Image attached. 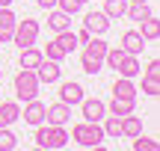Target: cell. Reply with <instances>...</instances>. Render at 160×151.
<instances>
[{
	"label": "cell",
	"instance_id": "277c9868",
	"mask_svg": "<svg viewBox=\"0 0 160 151\" xmlns=\"http://www.w3.org/2000/svg\"><path fill=\"white\" fill-rule=\"evenodd\" d=\"M39 21H33V18H24V21L15 24V33H12V41H15L18 47H30L36 45V39H39Z\"/></svg>",
	"mask_w": 160,
	"mask_h": 151
},
{
	"label": "cell",
	"instance_id": "4316f807",
	"mask_svg": "<svg viewBox=\"0 0 160 151\" xmlns=\"http://www.w3.org/2000/svg\"><path fill=\"white\" fill-rule=\"evenodd\" d=\"M122 59H125V51H122V45H119V47H107V53H104V65H107V68H119Z\"/></svg>",
	"mask_w": 160,
	"mask_h": 151
},
{
	"label": "cell",
	"instance_id": "4fadbf2b",
	"mask_svg": "<svg viewBox=\"0 0 160 151\" xmlns=\"http://www.w3.org/2000/svg\"><path fill=\"white\" fill-rule=\"evenodd\" d=\"M142 47H145V39L139 36V30H128L122 36V51L125 53H142Z\"/></svg>",
	"mask_w": 160,
	"mask_h": 151
},
{
	"label": "cell",
	"instance_id": "6da1fadb",
	"mask_svg": "<svg viewBox=\"0 0 160 151\" xmlns=\"http://www.w3.org/2000/svg\"><path fill=\"white\" fill-rule=\"evenodd\" d=\"M68 130H65V124H36V145L39 148H48V151H59L68 145Z\"/></svg>",
	"mask_w": 160,
	"mask_h": 151
},
{
	"label": "cell",
	"instance_id": "9c48e42d",
	"mask_svg": "<svg viewBox=\"0 0 160 151\" xmlns=\"http://www.w3.org/2000/svg\"><path fill=\"white\" fill-rule=\"evenodd\" d=\"M45 110H48V107L42 104L39 98H30V101H27V107H24V113H21V119H24L27 124H33V128H36V124L45 122Z\"/></svg>",
	"mask_w": 160,
	"mask_h": 151
},
{
	"label": "cell",
	"instance_id": "83f0119b",
	"mask_svg": "<svg viewBox=\"0 0 160 151\" xmlns=\"http://www.w3.org/2000/svg\"><path fill=\"white\" fill-rule=\"evenodd\" d=\"M133 151H160L157 139H148V136H133Z\"/></svg>",
	"mask_w": 160,
	"mask_h": 151
},
{
	"label": "cell",
	"instance_id": "d6986e66",
	"mask_svg": "<svg viewBox=\"0 0 160 151\" xmlns=\"http://www.w3.org/2000/svg\"><path fill=\"white\" fill-rule=\"evenodd\" d=\"M101 128H104V136H107V139H119V136H122V116H113V113L104 116L101 119Z\"/></svg>",
	"mask_w": 160,
	"mask_h": 151
},
{
	"label": "cell",
	"instance_id": "d6a6232c",
	"mask_svg": "<svg viewBox=\"0 0 160 151\" xmlns=\"http://www.w3.org/2000/svg\"><path fill=\"white\" fill-rule=\"evenodd\" d=\"M36 6H42V9H53L57 0H36Z\"/></svg>",
	"mask_w": 160,
	"mask_h": 151
},
{
	"label": "cell",
	"instance_id": "1f68e13d",
	"mask_svg": "<svg viewBox=\"0 0 160 151\" xmlns=\"http://www.w3.org/2000/svg\"><path fill=\"white\" fill-rule=\"evenodd\" d=\"M74 36H77V45H86V41L92 39V33H89V30H86V27L80 30V33H74Z\"/></svg>",
	"mask_w": 160,
	"mask_h": 151
},
{
	"label": "cell",
	"instance_id": "d4e9b609",
	"mask_svg": "<svg viewBox=\"0 0 160 151\" xmlns=\"http://www.w3.org/2000/svg\"><path fill=\"white\" fill-rule=\"evenodd\" d=\"M53 41H57V45L62 47L65 53H71V51L77 47V36L71 33V27H68V30H59V33H57V39H53Z\"/></svg>",
	"mask_w": 160,
	"mask_h": 151
},
{
	"label": "cell",
	"instance_id": "5b68a950",
	"mask_svg": "<svg viewBox=\"0 0 160 151\" xmlns=\"http://www.w3.org/2000/svg\"><path fill=\"white\" fill-rule=\"evenodd\" d=\"M80 113H83L86 122H101L107 116V104L101 98H83L80 101Z\"/></svg>",
	"mask_w": 160,
	"mask_h": 151
},
{
	"label": "cell",
	"instance_id": "f546056e",
	"mask_svg": "<svg viewBox=\"0 0 160 151\" xmlns=\"http://www.w3.org/2000/svg\"><path fill=\"white\" fill-rule=\"evenodd\" d=\"M45 56H48V59H53V62H62V59L68 56V53H65L62 47L57 45V41H48V47H45Z\"/></svg>",
	"mask_w": 160,
	"mask_h": 151
},
{
	"label": "cell",
	"instance_id": "ffe728a7",
	"mask_svg": "<svg viewBox=\"0 0 160 151\" xmlns=\"http://www.w3.org/2000/svg\"><path fill=\"white\" fill-rule=\"evenodd\" d=\"M142 95H148V98L160 95V71H145L142 74Z\"/></svg>",
	"mask_w": 160,
	"mask_h": 151
},
{
	"label": "cell",
	"instance_id": "e0dca14e",
	"mask_svg": "<svg viewBox=\"0 0 160 151\" xmlns=\"http://www.w3.org/2000/svg\"><path fill=\"white\" fill-rule=\"evenodd\" d=\"M119 71L122 77H137V74H142V65H139V59H137V53H125V59L119 62Z\"/></svg>",
	"mask_w": 160,
	"mask_h": 151
},
{
	"label": "cell",
	"instance_id": "cb8c5ba5",
	"mask_svg": "<svg viewBox=\"0 0 160 151\" xmlns=\"http://www.w3.org/2000/svg\"><path fill=\"white\" fill-rule=\"evenodd\" d=\"M107 41L104 39H98V36H92L89 41H86V47H83V53H89V56H95V59H104V53H107Z\"/></svg>",
	"mask_w": 160,
	"mask_h": 151
},
{
	"label": "cell",
	"instance_id": "8992f818",
	"mask_svg": "<svg viewBox=\"0 0 160 151\" xmlns=\"http://www.w3.org/2000/svg\"><path fill=\"white\" fill-rule=\"evenodd\" d=\"M36 77H39V83H59V77H62V68H59V62H53V59H42L39 65H36Z\"/></svg>",
	"mask_w": 160,
	"mask_h": 151
},
{
	"label": "cell",
	"instance_id": "9a60e30c",
	"mask_svg": "<svg viewBox=\"0 0 160 151\" xmlns=\"http://www.w3.org/2000/svg\"><path fill=\"white\" fill-rule=\"evenodd\" d=\"M137 110V98H116L107 104V113H113V116H128V113Z\"/></svg>",
	"mask_w": 160,
	"mask_h": 151
},
{
	"label": "cell",
	"instance_id": "44dd1931",
	"mask_svg": "<svg viewBox=\"0 0 160 151\" xmlns=\"http://www.w3.org/2000/svg\"><path fill=\"white\" fill-rule=\"evenodd\" d=\"M142 30H139V36H142L145 41H157V36H160V21L154 15H148V18H142Z\"/></svg>",
	"mask_w": 160,
	"mask_h": 151
},
{
	"label": "cell",
	"instance_id": "836d02e7",
	"mask_svg": "<svg viewBox=\"0 0 160 151\" xmlns=\"http://www.w3.org/2000/svg\"><path fill=\"white\" fill-rule=\"evenodd\" d=\"M0 6H12V0H0Z\"/></svg>",
	"mask_w": 160,
	"mask_h": 151
},
{
	"label": "cell",
	"instance_id": "8fae6325",
	"mask_svg": "<svg viewBox=\"0 0 160 151\" xmlns=\"http://www.w3.org/2000/svg\"><path fill=\"white\" fill-rule=\"evenodd\" d=\"M68 119H71V107L62 104V101L45 110V122H48V124H65Z\"/></svg>",
	"mask_w": 160,
	"mask_h": 151
},
{
	"label": "cell",
	"instance_id": "e575fe53",
	"mask_svg": "<svg viewBox=\"0 0 160 151\" xmlns=\"http://www.w3.org/2000/svg\"><path fill=\"white\" fill-rule=\"evenodd\" d=\"M77 3H80V6H83V3H89V0H77Z\"/></svg>",
	"mask_w": 160,
	"mask_h": 151
},
{
	"label": "cell",
	"instance_id": "7a4b0ae2",
	"mask_svg": "<svg viewBox=\"0 0 160 151\" xmlns=\"http://www.w3.org/2000/svg\"><path fill=\"white\" fill-rule=\"evenodd\" d=\"M71 136H74V142L77 145H83V148H101L104 145V128H101V122H80L71 128Z\"/></svg>",
	"mask_w": 160,
	"mask_h": 151
},
{
	"label": "cell",
	"instance_id": "603a6c76",
	"mask_svg": "<svg viewBox=\"0 0 160 151\" xmlns=\"http://www.w3.org/2000/svg\"><path fill=\"white\" fill-rule=\"evenodd\" d=\"M125 9H128V0H104V15L110 21H119L125 15Z\"/></svg>",
	"mask_w": 160,
	"mask_h": 151
},
{
	"label": "cell",
	"instance_id": "5bb4252c",
	"mask_svg": "<svg viewBox=\"0 0 160 151\" xmlns=\"http://www.w3.org/2000/svg\"><path fill=\"white\" fill-rule=\"evenodd\" d=\"M18 119H21V107H18L15 101H3V104H0V128H9Z\"/></svg>",
	"mask_w": 160,
	"mask_h": 151
},
{
	"label": "cell",
	"instance_id": "ba28073f",
	"mask_svg": "<svg viewBox=\"0 0 160 151\" xmlns=\"http://www.w3.org/2000/svg\"><path fill=\"white\" fill-rule=\"evenodd\" d=\"M83 27L89 30L92 36H104L110 30V18L104 15V12H86V18H83Z\"/></svg>",
	"mask_w": 160,
	"mask_h": 151
},
{
	"label": "cell",
	"instance_id": "2e32d148",
	"mask_svg": "<svg viewBox=\"0 0 160 151\" xmlns=\"http://www.w3.org/2000/svg\"><path fill=\"white\" fill-rule=\"evenodd\" d=\"M142 134V119L133 116V113H128V116H122V136H128V139H133V136Z\"/></svg>",
	"mask_w": 160,
	"mask_h": 151
},
{
	"label": "cell",
	"instance_id": "484cf974",
	"mask_svg": "<svg viewBox=\"0 0 160 151\" xmlns=\"http://www.w3.org/2000/svg\"><path fill=\"white\" fill-rule=\"evenodd\" d=\"M80 68L95 77L98 71H104V59H95V56H89V53H83V56H80Z\"/></svg>",
	"mask_w": 160,
	"mask_h": 151
},
{
	"label": "cell",
	"instance_id": "f1b7e54d",
	"mask_svg": "<svg viewBox=\"0 0 160 151\" xmlns=\"http://www.w3.org/2000/svg\"><path fill=\"white\" fill-rule=\"evenodd\" d=\"M15 145H18V136L9 128H0V151H12Z\"/></svg>",
	"mask_w": 160,
	"mask_h": 151
},
{
	"label": "cell",
	"instance_id": "52a82bcc",
	"mask_svg": "<svg viewBox=\"0 0 160 151\" xmlns=\"http://www.w3.org/2000/svg\"><path fill=\"white\" fill-rule=\"evenodd\" d=\"M15 12L9 9V6H0V45H6V41H12V33H15Z\"/></svg>",
	"mask_w": 160,
	"mask_h": 151
},
{
	"label": "cell",
	"instance_id": "7402d4cb",
	"mask_svg": "<svg viewBox=\"0 0 160 151\" xmlns=\"http://www.w3.org/2000/svg\"><path fill=\"white\" fill-rule=\"evenodd\" d=\"M116 98H137V86H133V77H119L113 86Z\"/></svg>",
	"mask_w": 160,
	"mask_h": 151
},
{
	"label": "cell",
	"instance_id": "3957f363",
	"mask_svg": "<svg viewBox=\"0 0 160 151\" xmlns=\"http://www.w3.org/2000/svg\"><path fill=\"white\" fill-rule=\"evenodd\" d=\"M39 77H36L33 68H21L15 74V95L21 101H30V98H39Z\"/></svg>",
	"mask_w": 160,
	"mask_h": 151
},
{
	"label": "cell",
	"instance_id": "ac0fdd59",
	"mask_svg": "<svg viewBox=\"0 0 160 151\" xmlns=\"http://www.w3.org/2000/svg\"><path fill=\"white\" fill-rule=\"evenodd\" d=\"M42 59H45V53H42L36 45L21 47V68H33V71H36V65H39Z\"/></svg>",
	"mask_w": 160,
	"mask_h": 151
},
{
	"label": "cell",
	"instance_id": "d590c367",
	"mask_svg": "<svg viewBox=\"0 0 160 151\" xmlns=\"http://www.w3.org/2000/svg\"><path fill=\"white\" fill-rule=\"evenodd\" d=\"M0 80H3V68H0Z\"/></svg>",
	"mask_w": 160,
	"mask_h": 151
},
{
	"label": "cell",
	"instance_id": "4dcf8cb0",
	"mask_svg": "<svg viewBox=\"0 0 160 151\" xmlns=\"http://www.w3.org/2000/svg\"><path fill=\"white\" fill-rule=\"evenodd\" d=\"M57 9L68 12V15H77V12H80V3H77V0H57Z\"/></svg>",
	"mask_w": 160,
	"mask_h": 151
},
{
	"label": "cell",
	"instance_id": "30bf717a",
	"mask_svg": "<svg viewBox=\"0 0 160 151\" xmlns=\"http://www.w3.org/2000/svg\"><path fill=\"white\" fill-rule=\"evenodd\" d=\"M83 98H86V95H83V86H80V83L68 80V83H62V86H59V101H62V104L74 107V104H80Z\"/></svg>",
	"mask_w": 160,
	"mask_h": 151
},
{
	"label": "cell",
	"instance_id": "7c38bea8",
	"mask_svg": "<svg viewBox=\"0 0 160 151\" xmlns=\"http://www.w3.org/2000/svg\"><path fill=\"white\" fill-rule=\"evenodd\" d=\"M48 27H51L53 33H59V30H68V27H71V15L53 6V9H48Z\"/></svg>",
	"mask_w": 160,
	"mask_h": 151
}]
</instances>
